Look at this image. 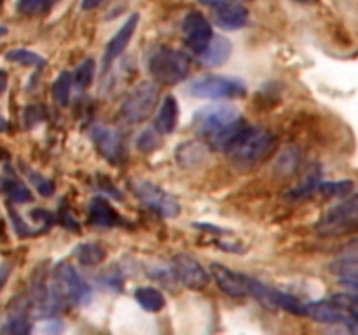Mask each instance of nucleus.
I'll return each instance as SVG.
<instances>
[{
	"instance_id": "obj_1",
	"label": "nucleus",
	"mask_w": 358,
	"mask_h": 335,
	"mask_svg": "<svg viewBox=\"0 0 358 335\" xmlns=\"http://www.w3.org/2000/svg\"><path fill=\"white\" fill-rule=\"evenodd\" d=\"M274 143H277V137L273 133L263 127L247 126L243 133L236 138V141L231 145L227 154L238 168H252L267 154H271Z\"/></svg>"
},
{
	"instance_id": "obj_2",
	"label": "nucleus",
	"mask_w": 358,
	"mask_h": 335,
	"mask_svg": "<svg viewBox=\"0 0 358 335\" xmlns=\"http://www.w3.org/2000/svg\"><path fill=\"white\" fill-rule=\"evenodd\" d=\"M53 293L58 299V302L63 304H75V306H84L91 300L93 290L81 274L77 269L72 264H58L54 269L53 274Z\"/></svg>"
},
{
	"instance_id": "obj_3",
	"label": "nucleus",
	"mask_w": 358,
	"mask_h": 335,
	"mask_svg": "<svg viewBox=\"0 0 358 335\" xmlns=\"http://www.w3.org/2000/svg\"><path fill=\"white\" fill-rule=\"evenodd\" d=\"M191 70V60L182 51L161 47L150 56L149 72L159 84L175 86L184 81Z\"/></svg>"
},
{
	"instance_id": "obj_4",
	"label": "nucleus",
	"mask_w": 358,
	"mask_h": 335,
	"mask_svg": "<svg viewBox=\"0 0 358 335\" xmlns=\"http://www.w3.org/2000/svg\"><path fill=\"white\" fill-rule=\"evenodd\" d=\"M358 231V192L329 208L316 224V233L322 236H344Z\"/></svg>"
},
{
	"instance_id": "obj_5",
	"label": "nucleus",
	"mask_w": 358,
	"mask_h": 335,
	"mask_svg": "<svg viewBox=\"0 0 358 335\" xmlns=\"http://www.w3.org/2000/svg\"><path fill=\"white\" fill-rule=\"evenodd\" d=\"M161 88L159 82L153 81H142L128 93L125 103L121 107V116L126 123L139 124L143 123L153 116L154 109L159 102Z\"/></svg>"
},
{
	"instance_id": "obj_6",
	"label": "nucleus",
	"mask_w": 358,
	"mask_h": 335,
	"mask_svg": "<svg viewBox=\"0 0 358 335\" xmlns=\"http://www.w3.org/2000/svg\"><path fill=\"white\" fill-rule=\"evenodd\" d=\"M240 110L229 103H213V105L201 107L192 116V130L205 138H213L224 127L240 119Z\"/></svg>"
},
{
	"instance_id": "obj_7",
	"label": "nucleus",
	"mask_w": 358,
	"mask_h": 335,
	"mask_svg": "<svg viewBox=\"0 0 358 335\" xmlns=\"http://www.w3.org/2000/svg\"><path fill=\"white\" fill-rule=\"evenodd\" d=\"M130 189L139 201H142L147 208L156 212L157 215L164 217V219H175L180 213V205H178L177 199L153 182L132 180Z\"/></svg>"
},
{
	"instance_id": "obj_8",
	"label": "nucleus",
	"mask_w": 358,
	"mask_h": 335,
	"mask_svg": "<svg viewBox=\"0 0 358 335\" xmlns=\"http://www.w3.org/2000/svg\"><path fill=\"white\" fill-rule=\"evenodd\" d=\"M189 93L196 98L205 100H224V98H242L247 95V88L242 81L224 75H206L191 84Z\"/></svg>"
},
{
	"instance_id": "obj_9",
	"label": "nucleus",
	"mask_w": 358,
	"mask_h": 335,
	"mask_svg": "<svg viewBox=\"0 0 358 335\" xmlns=\"http://www.w3.org/2000/svg\"><path fill=\"white\" fill-rule=\"evenodd\" d=\"M173 274L185 288L189 290H203L208 286L210 276L208 271L199 264L198 258L189 254H177L171 262Z\"/></svg>"
},
{
	"instance_id": "obj_10",
	"label": "nucleus",
	"mask_w": 358,
	"mask_h": 335,
	"mask_svg": "<svg viewBox=\"0 0 358 335\" xmlns=\"http://www.w3.org/2000/svg\"><path fill=\"white\" fill-rule=\"evenodd\" d=\"M182 32L185 36V42L194 51L196 54H201L208 47L210 40L213 39V30L208 20L198 11H192L185 16L182 23Z\"/></svg>"
},
{
	"instance_id": "obj_11",
	"label": "nucleus",
	"mask_w": 358,
	"mask_h": 335,
	"mask_svg": "<svg viewBox=\"0 0 358 335\" xmlns=\"http://www.w3.org/2000/svg\"><path fill=\"white\" fill-rule=\"evenodd\" d=\"M93 143H95L96 150L105 157L107 161L112 164H119L125 157V145H123L121 134L117 133L114 127L103 126V124H96L91 131Z\"/></svg>"
},
{
	"instance_id": "obj_12",
	"label": "nucleus",
	"mask_w": 358,
	"mask_h": 335,
	"mask_svg": "<svg viewBox=\"0 0 358 335\" xmlns=\"http://www.w3.org/2000/svg\"><path fill=\"white\" fill-rule=\"evenodd\" d=\"M304 316L327 325H348L351 320L350 309L330 299L304 304Z\"/></svg>"
},
{
	"instance_id": "obj_13",
	"label": "nucleus",
	"mask_w": 358,
	"mask_h": 335,
	"mask_svg": "<svg viewBox=\"0 0 358 335\" xmlns=\"http://www.w3.org/2000/svg\"><path fill=\"white\" fill-rule=\"evenodd\" d=\"M210 274L215 279L219 288L222 290L224 293H227L229 297L243 299V297L250 295L245 274H238V272L231 271L229 267H226V265L222 264H217V262H213V264L210 265Z\"/></svg>"
},
{
	"instance_id": "obj_14",
	"label": "nucleus",
	"mask_w": 358,
	"mask_h": 335,
	"mask_svg": "<svg viewBox=\"0 0 358 335\" xmlns=\"http://www.w3.org/2000/svg\"><path fill=\"white\" fill-rule=\"evenodd\" d=\"M139 23H140V15H137L135 13V15H132L128 20H126L125 25L119 29V32L110 39L109 46H107L105 49V54H103V68H105V70L114 63V60H116L117 56H121L123 51L128 47L130 40H132Z\"/></svg>"
},
{
	"instance_id": "obj_15",
	"label": "nucleus",
	"mask_w": 358,
	"mask_h": 335,
	"mask_svg": "<svg viewBox=\"0 0 358 335\" xmlns=\"http://www.w3.org/2000/svg\"><path fill=\"white\" fill-rule=\"evenodd\" d=\"M215 11V23L224 30H238L247 25L249 20V11L245 6L238 0H226L220 8L213 9Z\"/></svg>"
},
{
	"instance_id": "obj_16",
	"label": "nucleus",
	"mask_w": 358,
	"mask_h": 335,
	"mask_svg": "<svg viewBox=\"0 0 358 335\" xmlns=\"http://www.w3.org/2000/svg\"><path fill=\"white\" fill-rule=\"evenodd\" d=\"M210 148L208 145H205L203 141L191 140L184 141V143L178 145L175 148V157H177V162L185 168V170H194V168H199V166L205 164L208 161Z\"/></svg>"
},
{
	"instance_id": "obj_17",
	"label": "nucleus",
	"mask_w": 358,
	"mask_h": 335,
	"mask_svg": "<svg viewBox=\"0 0 358 335\" xmlns=\"http://www.w3.org/2000/svg\"><path fill=\"white\" fill-rule=\"evenodd\" d=\"M89 224L98 227H114L121 224V217L105 198L96 196L89 203Z\"/></svg>"
},
{
	"instance_id": "obj_18",
	"label": "nucleus",
	"mask_w": 358,
	"mask_h": 335,
	"mask_svg": "<svg viewBox=\"0 0 358 335\" xmlns=\"http://www.w3.org/2000/svg\"><path fill=\"white\" fill-rule=\"evenodd\" d=\"M231 53H233V46H231L229 40L226 37L213 36L208 47L199 54V60L205 67H220L229 60Z\"/></svg>"
},
{
	"instance_id": "obj_19",
	"label": "nucleus",
	"mask_w": 358,
	"mask_h": 335,
	"mask_svg": "<svg viewBox=\"0 0 358 335\" xmlns=\"http://www.w3.org/2000/svg\"><path fill=\"white\" fill-rule=\"evenodd\" d=\"M178 123V103L171 95H168L163 100L159 107V112L156 117V130L161 134L173 133Z\"/></svg>"
},
{
	"instance_id": "obj_20",
	"label": "nucleus",
	"mask_w": 358,
	"mask_h": 335,
	"mask_svg": "<svg viewBox=\"0 0 358 335\" xmlns=\"http://www.w3.org/2000/svg\"><path fill=\"white\" fill-rule=\"evenodd\" d=\"M135 300L147 313H159L166 306V299L163 293L153 286H140L135 290Z\"/></svg>"
},
{
	"instance_id": "obj_21",
	"label": "nucleus",
	"mask_w": 358,
	"mask_h": 335,
	"mask_svg": "<svg viewBox=\"0 0 358 335\" xmlns=\"http://www.w3.org/2000/svg\"><path fill=\"white\" fill-rule=\"evenodd\" d=\"M299 164H301V154H299V150L295 147H288L277 159L274 171H277L278 177H292L297 171Z\"/></svg>"
},
{
	"instance_id": "obj_22",
	"label": "nucleus",
	"mask_w": 358,
	"mask_h": 335,
	"mask_svg": "<svg viewBox=\"0 0 358 335\" xmlns=\"http://www.w3.org/2000/svg\"><path fill=\"white\" fill-rule=\"evenodd\" d=\"M0 191L6 192L15 203H30L33 199L32 191L23 182L13 177H6L0 180Z\"/></svg>"
},
{
	"instance_id": "obj_23",
	"label": "nucleus",
	"mask_w": 358,
	"mask_h": 335,
	"mask_svg": "<svg viewBox=\"0 0 358 335\" xmlns=\"http://www.w3.org/2000/svg\"><path fill=\"white\" fill-rule=\"evenodd\" d=\"M75 257L81 264L84 265H96L102 264L107 257V251L102 244L98 243H82L75 248Z\"/></svg>"
},
{
	"instance_id": "obj_24",
	"label": "nucleus",
	"mask_w": 358,
	"mask_h": 335,
	"mask_svg": "<svg viewBox=\"0 0 358 335\" xmlns=\"http://www.w3.org/2000/svg\"><path fill=\"white\" fill-rule=\"evenodd\" d=\"M72 86H74V75L68 72H61L53 82V98L60 107H67L70 102Z\"/></svg>"
},
{
	"instance_id": "obj_25",
	"label": "nucleus",
	"mask_w": 358,
	"mask_h": 335,
	"mask_svg": "<svg viewBox=\"0 0 358 335\" xmlns=\"http://www.w3.org/2000/svg\"><path fill=\"white\" fill-rule=\"evenodd\" d=\"M6 60L13 61V63L25 65V67H42L46 65V60L39 56L37 53L29 49H11L6 53Z\"/></svg>"
},
{
	"instance_id": "obj_26",
	"label": "nucleus",
	"mask_w": 358,
	"mask_h": 335,
	"mask_svg": "<svg viewBox=\"0 0 358 335\" xmlns=\"http://www.w3.org/2000/svg\"><path fill=\"white\" fill-rule=\"evenodd\" d=\"M355 184L351 180H334V182H322L318 185V191L325 198H344L353 192Z\"/></svg>"
},
{
	"instance_id": "obj_27",
	"label": "nucleus",
	"mask_w": 358,
	"mask_h": 335,
	"mask_svg": "<svg viewBox=\"0 0 358 335\" xmlns=\"http://www.w3.org/2000/svg\"><path fill=\"white\" fill-rule=\"evenodd\" d=\"M30 330H32V325H30L29 318H26V314L23 313H15L11 318H9L8 321L4 323V327H2V332L4 334H11V335H26L30 334Z\"/></svg>"
},
{
	"instance_id": "obj_28",
	"label": "nucleus",
	"mask_w": 358,
	"mask_h": 335,
	"mask_svg": "<svg viewBox=\"0 0 358 335\" xmlns=\"http://www.w3.org/2000/svg\"><path fill=\"white\" fill-rule=\"evenodd\" d=\"M93 77H95V61L91 58L82 61L77 67L74 74V84L79 89H88L93 84Z\"/></svg>"
},
{
	"instance_id": "obj_29",
	"label": "nucleus",
	"mask_w": 358,
	"mask_h": 335,
	"mask_svg": "<svg viewBox=\"0 0 358 335\" xmlns=\"http://www.w3.org/2000/svg\"><path fill=\"white\" fill-rule=\"evenodd\" d=\"M161 145L159 131L154 127V130H146L139 138H137V147L142 152L149 154V152H154Z\"/></svg>"
},
{
	"instance_id": "obj_30",
	"label": "nucleus",
	"mask_w": 358,
	"mask_h": 335,
	"mask_svg": "<svg viewBox=\"0 0 358 335\" xmlns=\"http://www.w3.org/2000/svg\"><path fill=\"white\" fill-rule=\"evenodd\" d=\"M318 185H320V178H318V175H313V177H309L308 180L304 182V184L299 185L297 189H294V191L288 192L287 196H288V198H290V199L308 198V196L311 194V192L315 191V189H318Z\"/></svg>"
},
{
	"instance_id": "obj_31",
	"label": "nucleus",
	"mask_w": 358,
	"mask_h": 335,
	"mask_svg": "<svg viewBox=\"0 0 358 335\" xmlns=\"http://www.w3.org/2000/svg\"><path fill=\"white\" fill-rule=\"evenodd\" d=\"M49 4L51 0H20L18 11H22L23 15H37V13H42Z\"/></svg>"
},
{
	"instance_id": "obj_32",
	"label": "nucleus",
	"mask_w": 358,
	"mask_h": 335,
	"mask_svg": "<svg viewBox=\"0 0 358 335\" xmlns=\"http://www.w3.org/2000/svg\"><path fill=\"white\" fill-rule=\"evenodd\" d=\"M29 178H30V180H32V184L36 185L37 191H39L42 196H46V198L54 192V185L51 184V182L47 180V178H44L42 175L36 173V171H29Z\"/></svg>"
},
{
	"instance_id": "obj_33",
	"label": "nucleus",
	"mask_w": 358,
	"mask_h": 335,
	"mask_svg": "<svg viewBox=\"0 0 358 335\" xmlns=\"http://www.w3.org/2000/svg\"><path fill=\"white\" fill-rule=\"evenodd\" d=\"M339 283L343 286H346L348 290H351V292H358V267L341 272Z\"/></svg>"
},
{
	"instance_id": "obj_34",
	"label": "nucleus",
	"mask_w": 358,
	"mask_h": 335,
	"mask_svg": "<svg viewBox=\"0 0 358 335\" xmlns=\"http://www.w3.org/2000/svg\"><path fill=\"white\" fill-rule=\"evenodd\" d=\"M9 217H11V220H13V226H15V231H16V234H18L20 237H25V236H29V234H30V229H29V226H26V224L23 222V219H22V217L18 215V213L15 212V208H13V206H9Z\"/></svg>"
},
{
	"instance_id": "obj_35",
	"label": "nucleus",
	"mask_w": 358,
	"mask_h": 335,
	"mask_svg": "<svg viewBox=\"0 0 358 335\" xmlns=\"http://www.w3.org/2000/svg\"><path fill=\"white\" fill-rule=\"evenodd\" d=\"M11 264H2L0 265V292H2V288L6 286V283H8L9 276H11Z\"/></svg>"
},
{
	"instance_id": "obj_36",
	"label": "nucleus",
	"mask_w": 358,
	"mask_h": 335,
	"mask_svg": "<svg viewBox=\"0 0 358 335\" xmlns=\"http://www.w3.org/2000/svg\"><path fill=\"white\" fill-rule=\"evenodd\" d=\"M102 2L103 0H82V9H84V11H91V9L98 8Z\"/></svg>"
},
{
	"instance_id": "obj_37",
	"label": "nucleus",
	"mask_w": 358,
	"mask_h": 335,
	"mask_svg": "<svg viewBox=\"0 0 358 335\" xmlns=\"http://www.w3.org/2000/svg\"><path fill=\"white\" fill-rule=\"evenodd\" d=\"M6 88H8V72L0 70V95L6 91Z\"/></svg>"
},
{
	"instance_id": "obj_38",
	"label": "nucleus",
	"mask_w": 358,
	"mask_h": 335,
	"mask_svg": "<svg viewBox=\"0 0 358 335\" xmlns=\"http://www.w3.org/2000/svg\"><path fill=\"white\" fill-rule=\"evenodd\" d=\"M201 2L205 6H208V8L217 9V8H220V6H222L224 2H226V0H201Z\"/></svg>"
},
{
	"instance_id": "obj_39",
	"label": "nucleus",
	"mask_w": 358,
	"mask_h": 335,
	"mask_svg": "<svg viewBox=\"0 0 358 335\" xmlns=\"http://www.w3.org/2000/svg\"><path fill=\"white\" fill-rule=\"evenodd\" d=\"M299 4H318V0H295Z\"/></svg>"
},
{
	"instance_id": "obj_40",
	"label": "nucleus",
	"mask_w": 358,
	"mask_h": 335,
	"mask_svg": "<svg viewBox=\"0 0 358 335\" xmlns=\"http://www.w3.org/2000/svg\"><path fill=\"white\" fill-rule=\"evenodd\" d=\"M6 130H8V123L0 117V131H6Z\"/></svg>"
},
{
	"instance_id": "obj_41",
	"label": "nucleus",
	"mask_w": 358,
	"mask_h": 335,
	"mask_svg": "<svg viewBox=\"0 0 358 335\" xmlns=\"http://www.w3.org/2000/svg\"><path fill=\"white\" fill-rule=\"evenodd\" d=\"M2 2H4V0H0V8H2Z\"/></svg>"
}]
</instances>
